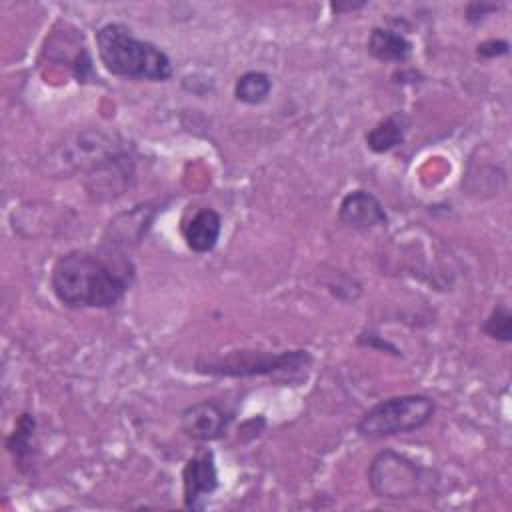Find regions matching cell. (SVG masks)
Returning <instances> with one entry per match:
<instances>
[{
	"label": "cell",
	"instance_id": "1",
	"mask_svg": "<svg viewBox=\"0 0 512 512\" xmlns=\"http://www.w3.org/2000/svg\"><path fill=\"white\" fill-rule=\"evenodd\" d=\"M136 280L134 262L114 244L76 248L58 256L50 272L56 300L72 310L114 308Z\"/></svg>",
	"mask_w": 512,
	"mask_h": 512
},
{
	"label": "cell",
	"instance_id": "2",
	"mask_svg": "<svg viewBox=\"0 0 512 512\" xmlns=\"http://www.w3.org/2000/svg\"><path fill=\"white\" fill-rule=\"evenodd\" d=\"M94 38L98 58L112 76L166 82L174 74L170 56L160 46L134 36L126 24L108 22L96 30Z\"/></svg>",
	"mask_w": 512,
	"mask_h": 512
},
{
	"label": "cell",
	"instance_id": "3",
	"mask_svg": "<svg viewBox=\"0 0 512 512\" xmlns=\"http://www.w3.org/2000/svg\"><path fill=\"white\" fill-rule=\"evenodd\" d=\"M312 364V356L304 348L268 352V350H230L218 356H198L194 372L214 378H254L272 374L302 372Z\"/></svg>",
	"mask_w": 512,
	"mask_h": 512
},
{
	"label": "cell",
	"instance_id": "4",
	"mask_svg": "<svg viewBox=\"0 0 512 512\" xmlns=\"http://www.w3.org/2000/svg\"><path fill=\"white\" fill-rule=\"evenodd\" d=\"M436 412V400L426 394H400L372 404L358 420L356 432L364 440H382L424 428Z\"/></svg>",
	"mask_w": 512,
	"mask_h": 512
},
{
	"label": "cell",
	"instance_id": "5",
	"mask_svg": "<svg viewBox=\"0 0 512 512\" xmlns=\"http://www.w3.org/2000/svg\"><path fill=\"white\" fill-rule=\"evenodd\" d=\"M128 150L122 140L102 130H82L54 144L40 160L44 174L68 178L78 172H92L112 156Z\"/></svg>",
	"mask_w": 512,
	"mask_h": 512
},
{
	"label": "cell",
	"instance_id": "6",
	"mask_svg": "<svg viewBox=\"0 0 512 512\" xmlns=\"http://www.w3.org/2000/svg\"><path fill=\"white\" fill-rule=\"evenodd\" d=\"M368 484L376 498L382 500H410L426 496L436 486L432 470L422 468L408 456L396 450H380L368 466Z\"/></svg>",
	"mask_w": 512,
	"mask_h": 512
},
{
	"label": "cell",
	"instance_id": "7",
	"mask_svg": "<svg viewBox=\"0 0 512 512\" xmlns=\"http://www.w3.org/2000/svg\"><path fill=\"white\" fill-rule=\"evenodd\" d=\"M218 468L214 452L202 448L194 452L182 468V502L188 510H204L208 498L218 488Z\"/></svg>",
	"mask_w": 512,
	"mask_h": 512
},
{
	"label": "cell",
	"instance_id": "8",
	"mask_svg": "<svg viewBox=\"0 0 512 512\" xmlns=\"http://www.w3.org/2000/svg\"><path fill=\"white\" fill-rule=\"evenodd\" d=\"M232 422V412L218 400H198L180 412V430L186 438L206 444L220 440Z\"/></svg>",
	"mask_w": 512,
	"mask_h": 512
},
{
	"label": "cell",
	"instance_id": "9",
	"mask_svg": "<svg viewBox=\"0 0 512 512\" xmlns=\"http://www.w3.org/2000/svg\"><path fill=\"white\" fill-rule=\"evenodd\" d=\"M338 220L356 232H368L388 226V214L384 204L364 188L350 190L338 204Z\"/></svg>",
	"mask_w": 512,
	"mask_h": 512
},
{
	"label": "cell",
	"instance_id": "10",
	"mask_svg": "<svg viewBox=\"0 0 512 512\" xmlns=\"http://www.w3.org/2000/svg\"><path fill=\"white\" fill-rule=\"evenodd\" d=\"M182 238L186 246L196 254H208L216 248L222 234V216L210 208L202 206L194 210L182 222Z\"/></svg>",
	"mask_w": 512,
	"mask_h": 512
},
{
	"label": "cell",
	"instance_id": "11",
	"mask_svg": "<svg viewBox=\"0 0 512 512\" xmlns=\"http://www.w3.org/2000/svg\"><path fill=\"white\" fill-rule=\"evenodd\" d=\"M366 52L370 58H374L378 62L402 64V62L410 60V56L414 52V44L398 30L374 26L366 40Z\"/></svg>",
	"mask_w": 512,
	"mask_h": 512
},
{
	"label": "cell",
	"instance_id": "12",
	"mask_svg": "<svg viewBox=\"0 0 512 512\" xmlns=\"http://www.w3.org/2000/svg\"><path fill=\"white\" fill-rule=\"evenodd\" d=\"M34 436H36V418L32 412H22L16 418L12 432L6 436V450L12 456L14 466L22 474H28L32 470Z\"/></svg>",
	"mask_w": 512,
	"mask_h": 512
},
{
	"label": "cell",
	"instance_id": "13",
	"mask_svg": "<svg viewBox=\"0 0 512 512\" xmlns=\"http://www.w3.org/2000/svg\"><path fill=\"white\" fill-rule=\"evenodd\" d=\"M408 126H410V120L406 118L404 112H392L386 118H382L380 122H376L364 134V142H366L368 150H372L374 154L390 152L404 142Z\"/></svg>",
	"mask_w": 512,
	"mask_h": 512
},
{
	"label": "cell",
	"instance_id": "14",
	"mask_svg": "<svg viewBox=\"0 0 512 512\" xmlns=\"http://www.w3.org/2000/svg\"><path fill=\"white\" fill-rule=\"evenodd\" d=\"M234 98L248 106H258L268 100L272 92V78L262 70H248L234 82Z\"/></svg>",
	"mask_w": 512,
	"mask_h": 512
},
{
	"label": "cell",
	"instance_id": "15",
	"mask_svg": "<svg viewBox=\"0 0 512 512\" xmlns=\"http://www.w3.org/2000/svg\"><path fill=\"white\" fill-rule=\"evenodd\" d=\"M480 330L496 342H502V344L512 342V312H510V308L504 302H498L490 310V314L484 318Z\"/></svg>",
	"mask_w": 512,
	"mask_h": 512
},
{
	"label": "cell",
	"instance_id": "16",
	"mask_svg": "<svg viewBox=\"0 0 512 512\" xmlns=\"http://www.w3.org/2000/svg\"><path fill=\"white\" fill-rule=\"evenodd\" d=\"M356 344L362 346V348H370V350L382 352V354H390L394 358H402L400 348L396 344H392L390 340H386L378 330H362L356 336Z\"/></svg>",
	"mask_w": 512,
	"mask_h": 512
},
{
	"label": "cell",
	"instance_id": "17",
	"mask_svg": "<svg viewBox=\"0 0 512 512\" xmlns=\"http://www.w3.org/2000/svg\"><path fill=\"white\" fill-rule=\"evenodd\" d=\"M508 52H510V42L502 38H488L476 46V54L484 60L500 58V56H506Z\"/></svg>",
	"mask_w": 512,
	"mask_h": 512
},
{
	"label": "cell",
	"instance_id": "18",
	"mask_svg": "<svg viewBox=\"0 0 512 512\" xmlns=\"http://www.w3.org/2000/svg\"><path fill=\"white\" fill-rule=\"evenodd\" d=\"M498 8H500V4H492V2H470L464 10V18L470 24H480L486 16H490Z\"/></svg>",
	"mask_w": 512,
	"mask_h": 512
},
{
	"label": "cell",
	"instance_id": "19",
	"mask_svg": "<svg viewBox=\"0 0 512 512\" xmlns=\"http://www.w3.org/2000/svg\"><path fill=\"white\" fill-rule=\"evenodd\" d=\"M366 6H368V2H332L330 10L334 14H350V12H358Z\"/></svg>",
	"mask_w": 512,
	"mask_h": 512
}]
</instances>
